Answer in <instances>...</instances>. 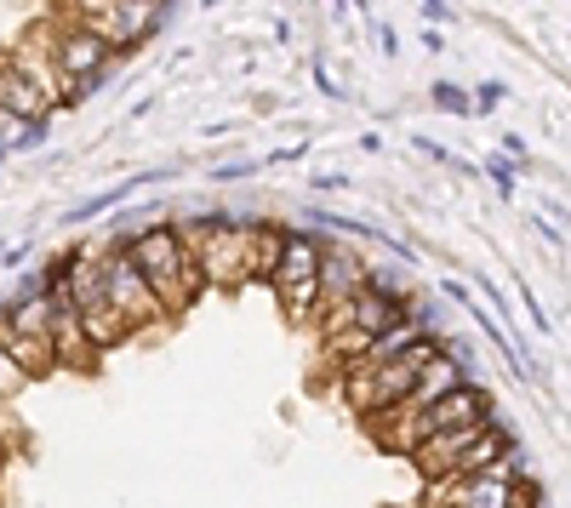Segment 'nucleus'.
Listing matches in <instances>:
<instances>
[{"instance_id":"f257e3e1","label":"nucleus","mask_w":571,"mask_h":508,"mask_svg":"<svg viewBox=\"0 0 571 508\" xmlns=\"http://www.w3.org/2000/svg\"><path fill=\"white\" fill-rule=\"evenodd\" d=\"M127 258L138 263V274L148 281V292L160 297L166 315H183L206 297V274H201V258L183 246L178 223H143L132 235H120Z\"/></svg>"},{"instance_id":"f03ea898","label":"nucleus","mask_w":571,"mask_h":508,"mask_svg":"<svg viewBox=\"0 0 571 508\" xmlns=\"http://www.w3.org/2000/svg\"><path fill=\"white\" fill-rule=\"evenodd\" d=\"M252 228H258V217H240V212H206V217L178 223L183 246L201 258L206 292L235 297L252 286Z\"/></svg>"},{"instance_id":"7ed1b4c3","label":"nucleus","mask_w":571,"mask_h":508,"mask_svg":"<svg viewBox=\"0 0 571 508\" xmlns=\"http://www.w3.org/2000/svg\"><path fill=\"white\" fill-rule=\"evenodd\" d=\"M40 23V35H46V46H52V63H58V74L69 81V92H74V104H86L92 92H104L109 86V69L120 63V52L109 40H97L81 17H74L69 7H52V12H40L35 17Z\"/></svg>"},{"instance_id":"20e7f679","label":"nucleus","mask_w":571,"mask_h":508,"mask_svg":"<svg viewBox=\"0 0 571 508\" xmlns=\"http://www.w3.org/2000/svg\"><path fill=\"white\" fill-rule=\"evenodd\" d=\"M320 269H326V240H320L314 228H304V223H286V263L275 274V286H269L286 320L314 326L320 303H326V292H320Z\"/></svg>"},{"instance_id":"39448f33","label":"nucleus","mask_w":571,"mask_h":508,"mask_svg":"<svg viewBox=\"0 0 571 508\" xmlns=\"http://www.w3.org/2000/svg\"><path fill=\"white\" fill-rule=\"evenodd\" d=\"M104 303H115V309H120V320H127L138 338L160 332V326L171 320V315L160 309V297L148 292V281L138 274V263L127 258V246H120V240L104 251Z\"/></svg>"},{"instance_id":"423d86ee","label":"nucleus","mask_w":571,"mask_h":508,"mask_svg":"<svg viewBox=\"0 0 571 508\" xmlns=\"http://www.w3.org/2000/svg\"><path fill=\"white\" fill-rule=\"evenodd\" d=\"M69 12L81 17L97 40H109L120 58H127V52H138L143 40H155V35H160V23L171 17L166 7H132V0H115V7H97V0H81V7H69Z\"/></svg>"},{"instance_id":"0eeeda50","label":"nucleus","mask_w":571,"mask_h":508,"mask_svg":"<svg viewBox=\"0 0 571 508\" xmlns=\"http://www.w3.org/2000/svg\"><path fill=\"white\" fill-rule=\"evenodd\" d=\"M0 115L17 120V126H35V120H52L58 115V104L17 69L12 52H0Z\"/></svg>"},{"instance_id":"6e6552de","label":"nucleus","mask_w":571,"mask_h":508,"mask_svg":"<svg viewBox=\"0 0 571 508\" xmlns=\"http://www.w3.org/2000/svg\"><path fill=\"white\" fill-rule=\"evenodd\" d=\"M0 354L23 371V383H46V377L58 371V354H52V338H29V332H12L7 320H0Z\"/></svg>"},{"instance_id":"1a4fd4ad","label":"nucleus","mask_w":571,"mask_h":508,"mask_svg":"<svg viewBox=\"0 0 571 508\" xmlns=\"http://www.w3.org/2000/svg\"><path fill=\"white\" fill-rule=\"evenodd\" d=\"M468 383H475V377H468V361H457V354H440V361H429L424 377H417L406 412H424V405H435V400H445V394H457V389H468Z\"/></svg>"},{"instance_id":"9d476101","label":"nucleus","mask_w":571,"mask_h":508,"mask_svg":"<svg viewBox=\"0 0 571 508\" xmlns=\"http://www.w3.org/2000/svg\"><path fill=\"white\" fill-rule=\"evenodd\" d=\"M52 354L58 371H97V354L81 332V309H52Z\"/></svg>"},{"instance_id":"9b49d317","label":"nucleus","mask_w":571,"mask_h":508,"mask_svg":"<svg viewBox=\"0 0 571 508\" xmlns=\"http://www.w3.org/2000/svg\"><path fill=\"white\" fill-rule=\"evenodd\" d=\"M281 263H286V223L258 217V228H252V286H275Z\"/></svg>"},{"instance_id":"f8f14e48","label":"nucleus","mask_w":571,"mask_h":508,"mask_svg":"<svg viewBox=\"0 0 571 508\" xmlns=\"http://www.w3.org/2000/svg\"><path fill=\"white\" fill-rule=\"evenodd\" d=\"M81 332H86L92 354H115L120 343H132V338H138L132 326L120 320L115 303H86V309H81Z\"/></svg>"},{"instance_id":"ddd939ff","label":"nucleus","mask_w":571,"mask_h":508,"mask_svg":"<svg viewBox=\"0 0 571 508\" xmlns=\"http://www.w3.org/2000/svg\"><path fill=\"white\" fill-rule=\"evenodd\" d=\"M429 104L445 109V115H463V120L475 115V97H468L463 86H452V81H435V86H429Z\"/></svg>"},{"instance_id":"4468645a","label":"nucleus","mask_w":571,"mask_h":508,"mask_svg":"<svg viewBox=\"0 0 571 508\" xmlns=\"http://www.w3.org/2000/svg\"><path fill=\"white\" fill-rule=\"evenodd\" d=\"M480 172L491 177V189H498V194H514V189H520V172H526V166L509 161V155H486V161H480Z\"/></svg>"},{"instance_id":"2eb2a0df","label":"nucleus","mask_w":571,"mask_h":508,"mask_svg":"<svg viewBox=\"0 0 571 508\" xmlns=\"http://www.w3.org/2000/svg\"><path fill=\"white\" fill-rule=\"evenodd\" d=\"M46 138H52V126H46V120H35V126H12L7 155H29V149H40Z\"/></svg>"},{"instance_id":"dca6fc26","label":"nucleus","mask_w":571,"mask_h":508,"mask_svg":"<svg viewBox=\"0 0 571 508\" xmlns=\"http://www.w3.org/2000/svg\"><path fill=\"white\" fill-rule=\"evenodd\" d=\"M468 97H475V115H491V109H498L503 97H509V86H503V81H486V86H475Z\"/></svg>"},{"instance_id":"f3484780","label":"nucleus","mask_w":571,"mask_h":508,"mask_svg":"<svg viewBox=\"0 0 571 508\" xmlns=\"http://www.w3.org/2000/svg\"><path fill=\"white\" fill-rule=\"evenodd\" d=\"M514 297H520V303H526V320L537 326V332H555V320H549V315H543V309H537V297H532V286H526V281H514Z\"/></svg>"},{"instance_id":"a211bd4d","label":"nucleus","mask_w":571,"mask_h":508,"mask_svg":"<svg viewBox=\"0 0 571 508\" xmlns=\"http://www.w3.org/2000/svg\"><path fill=\"white\" fill-rule=\"evenodd\" d=\"M17 440H23V428H17V417H12V405L0 400V457L17 451Z\"/></svg>"},{"instance_id":"6ab92c4d","label":"nucleus","mask_w":571,"mask_h":508,"mask_svg":"<svg viewBox=\"0 0 571 508\" xmlns=\"http://www.w3.org/2000/svg\"><path fill=\"white\" fill-rule=\"evenodd\" d=\"M263 161H229V166H217V172H206L212 184H240V177H252Z\"/></svg>"},{"instance_id":"aec40b11","label":"nucleus","mask_w":571,"mask_h":508,"mask_svg":"<svg viewBox=\"0 0 571 508\" xmlns=\"http://www.w3.org/2000/svg\"><path fill=\"white\" fill-rule=\"evenodd\" d=\"M314 86H320V92H326V97H332V104H337V97H343V86L332 81V69H326V63H320V58H314Z\"/></svg>"},{"instance_id":"412c9836","label":"nucleus","mask_w":571,"mask_h":508,"mask_svg":"<svg viewBox=\"0 0 571 508\" xmlns=\"http://www.w3.org/2000/svg\"><path fill=\"white\" fill-rule=\"evenodd\" d=\"M417 12H424V23H429V29H440V23H452V7H440V0H424Z\"/></svg>"},{"instance_id":"4be33fe9","label":"nucleus","mask_w":571,"mask_h":508,"mask_svg":"<svg viewBox=\"0 0 571 508\" xmlns=\"http://www.w3.org/2000/svg\"><path fill=\"white\" fill-rule=\"evenodd\" d=\"M503 155L526 166V161H532V149H526V138H520V132H509V138H503Z\"/></svg>"},{"instance_id":"5701e85b","label":"nucleus","mask_w":571,"mask_h":508,"mask_svg":"<svg viewBox=\"0 0 571 508\" xmlns=\"http://www.w3.org/2000/svg\"><path fill=\"white\" fill-rule=\"evenodd\" d=\"M314 189H320V194H332V189H349V172H320V177H314Z\"/></svg>"},{"instance_id":"b1692460","label":"nucleus","mask_w":571,"mask_h":508,"mask_svg":"<svg viewBox=\"0 0 571 508\" xmlns=\"http://www.w3.org/2000/svg\"><path fill=\"white\" fill-rule=\"evenodd\" d=\"M440 297H452V303H463V309H475V297H468L463 281H440Z\"/></svg>"},{"instance_id":"393cba45","label":"nucleus","mask_w":571,"mask_h":508,"mask_svg":"<svg viewBox=\"0 0 571 508\" xmlns=\"http://www.w3.org/2000/svg\"><path fill=\"white\" fill-rule=\"evenodd\" d=\"M292 161H304V143H292V149H275L263 166H292Z\"/></svg>"},{"instance_id":"a878e982","label":"nucleus","mask_w":571,"mask_h":508,"mask_svg":"<svg viewBox=\"0 0 571 508\" xmlns=\"http://www.w3.org/2000/svg\"><path fill=\"white\" fill-rule=\"evenodd\" d=\"M417 40H424V52H429V58H440V52H445V35H435V29H424Z\"/></svg>"},{"instance_id":"bb28decb","label":"nucleus","mask_w":571,"mask_h":508,"mask_svg":"<svg viewBox=\"0 0 571 508\" xmlns=\"http://www.w3.org/2000/svg\"><path fill=\"white\" fill-rule=\"evenodd\" d=\"M378 46H383V52L394 58V52H401V35H394V29H378Z\"/></svg>"},{"instance_id":"cd10ccee","label":"nucleus","mask_w":571,"mask_h":508,"mask_svg":"<svg viewBox=\"0 0 571 508\" xmlns=\"http://www.w3.org/2000/svg\"><path fill=\"white\" fill-rule=\"evenodd\" d=\"M0 258H7V246H0Z\"/></svg>"}]
</instances>
